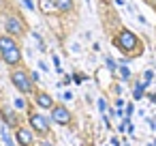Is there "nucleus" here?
Listing matches in <instances>:
<instances>
[{"mask_svg":"<svg viewBox=\"0 0 156 146\" xmlns=\"http://www.w3.org/2000/svg\"><path fill=\"white\" fill-rule=\"evenodd\" d=\"M113 45H115L122 54H128V56L137 54V50L141 52V41H139V37H137L133 30H128V28H122V30L115 35Z\"/></svg>","mask_w":156,"mask_h":146,"instance_id":"nucleus-1","label":"nucleus"},{"mask_svg":"<svg viewBox=\"0 0 156 146\" xmlns=\"http://www.w3.org/2000/svg\"><path fill=\"white\" fill-rule=\"evenodd\" d=\"M9 80H11V84H13L22 95H32V92H34L32 77H30V73H28L26 69H17V67H13V71L9 73Z\"/></svg>","mask_w":156,"mask_h":146,"instance_id":"nucleus-2","label":"nucleus"},{"mask_svg":"<svg viewBox=\"0 0 156 146\" xmlns=\"http://www.w3.org/2000/svg\"><path fill=\"white\" fill-rule=\"evenodd\" d=\"M5 30H7V35H11V37H15V39H22V37L28 32V26H26V22H24L20 15L11 13V15L5 17Z\"/></svg>","mask_w":156,"mask_h":146,"instance_id":"nucleus-3","label":"nucleus"},{"mask_svg":"<svg viewBox=\"0 0 156 146\" xmlns=\"http://www.w3.org/2000/svg\"><path fill=\"white\" fill-rule=\"evenodd\" d=\"M28 122H30V129H32L34 133H39V135H47V133H49V120H47L43 114L30 112Z\"/></svg>","mask_w":156,"mask_h":146,"instance_id":"nucleus-4","label":"nucleus"},{"mask_svg":"<svg viewBox=\"0 0 156 146\" xmlns=\"http://www.w3.org/2000/svg\"><path fill=\"white\" fill-rule=\"evenodd\" d=\"M51 120H54L56 125H62V127L71 125V120H73V116H71V110H69L66 105H62V103L54 105V107H51Z\"/></svg>","mask_w":156,"mask_h":146,"instance_id":"nucleus-5","label":"nucleus"},{"mask_svg":"<svg viewBox=\"0 0 156 146\" xmlns=\"http://www.w3.org/2000/svg\"><path fill=\"white\" fill-rule=\"evenodd\" d=\"M0 60H2L7 67H20V65H22V60H24L20 45H17V47H13V50H7V52H2V54H0Z\"/></svg>","mask_w":156,"mask_h":146,"instance_id":"nucleus-6","label":"nucleus"},{"mask_svg":"<svg viewBox=\"0 0 156 146\" xmlns=\"http://www.w3.org/2000/svg\"><path fill=\"white\" fill-rule=\"evenodd\" d=\"M15 142L20 146H32L34 144V131L26 129V127H17L15 129Z\"/></svg>","mask_w":156,"mask_h":146,"instance_id":"nucleus-7","label":"nucleus"},{"mask_svg":"<svg viewBox=\"0 0 156 146\" xmlns=\"http://www.w3.org/2000/svg\"><path fill=\"white\" fill-rule=\"evenodd\" d=\"M34 103H37L41 110H51V107H54V99H51V95H49V92H43V90L34 92Z\"/></svg>","mask_w":156,"mask_h":146,"instance_id":"nucleus-8","label":"nucleus"},{"mask_svg":"<svg viewBox=\"0 0 156 146\" xmlns=\"http://www.w3.org/2000/svg\"><path fill=\"white\" fill-rule=\"evenodd\" d=\"M0 114L5 116V122H7L9 127H13V129H17V127H20V116H17L13 110H9V107H2V110H0Z\"/></svg>","mask_w":156,"mask_h":146,"instance_id":"nucleus-9","label":"nucleus"},{"mask_svg":"<svg viewBox=\"0 0 156 146\" xmlns=\"http://www.w3.org/2000/svg\"><path fill=\"white\" fill-rule=\"evenodd\" d=\"M17 47V39L11 37V35H0V54L7 52V50H13Z\"/></svg>","mask_w":156,"mask_h":146,"instance_id":"nucleus-10","label":"nucleus"},{"mask_svg":"<svg viewBox=\"0 0 156 146\" xmlns=\"http://www.w3.org/2000/svg\"><path fill=\"white\" fill-rule=\"evenodd\" d=\"M73 0H54V9L58 13H71L73 11Z\"/></svg>","mask_w":156,"mask_h":146,"instance_id":"nucleus-11","label":"nucleus"},{"mask_svg":"<svg viewBox=\"0 0 156 146\" xmlns=\"http://www.w3.org/2000/svg\"><path fill=\"white\" fill-rule=\"evenodd\" d=\"M139 97H143V84H139L135 88V99H139Z\"/></svg>","mask_w":156,"mask_h":146,"instance_id":"nucleus-12","label":"nucleus"},{"mask_svg":"<svg viewBox=\"0 0 156 146\" xmlns=\"http://www.w3.org/2000/svg\"><path fill=\"white\" fill-rule=\"evenodd\" d=\"M15 107H17V110H24V107H26V101L17 97V99H15Z\"/></svg>","mask_w":156,"mask_h":146,"instance_id":"nucleus-13","label":"nucleus"},{"mask_svg":"<svg viewBox=\"0 0 156 146\" xmlns=\"http://www.w3.org/2000/svg\"><path fill=\"white\" fill-rule=\"evenodd\" d=\"M2 5H5V0H0V7H2Z\"/></svg>","mask_w":156,"mask_h":146,"instance_id":"nucleus-14","label":"nucleus"}]
</instances>
